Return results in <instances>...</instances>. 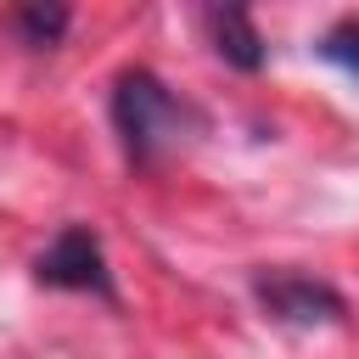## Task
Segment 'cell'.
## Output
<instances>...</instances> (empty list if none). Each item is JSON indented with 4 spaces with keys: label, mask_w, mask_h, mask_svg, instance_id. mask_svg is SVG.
I'll use <instances>...</instances> for the list:
<instances>
[{
    "label": "cell",
    "mask_w": 359,
    "mask_h": 359,
    "mask_svg": "<svg viewBox=\"0 0 359 359\" xmlns=\"http://www.w3.org/2000/svg\"><path fill=\"white\" fill-rule=\"evenodd\" d=\"M107 112H112V135L135 168H151L168 151H180L191 135H202V112L185 95H174L151 67H123L112 79Z\"/></svg>",
    "instance_id": "obj_1"
},
{
    "label": "cell",
    "mask_w": 359,
    "mask_h": 359,
    "mask_svg": "<svg viewBox=\"0 0 359 359\" xmlns=\"http://www.w3.org/2000/svg\"><path fill=\"white\" fill-rule=\"evenodd\" d=\"M252 303L275 325H297V331L342 325L348 320V297L331 280L303 275V269H252Z\"/></svg>",
    "instance_id": "obj_2"
},
{
    "label": "cell",
    "mask_w": 359,
    "mask_h": 359,
    "mask_svg": "<svg viewBox=\"0 0 359 359\" xmlns=\"http://www.w3.org/2000/svg\"><path fill=\"white\" fill-rule=\"evenodd\" d=\"M34 280L50 292H90L101 303H118V280L107 264V247L90 224H62L56 241L34 258Z\"/></svg>",
    "instance_id": "obj_3"
},
{
    "label": "cell",
    "mask_w": 359,
    "mask_h": 359,
    "mask_svg": "<svg viewBox=\"0 0 359 359\" xmlns=\"http://www.w3.org/2000/svg\"><path fill=\"white\" fill-rule=\"evenodd\" d=\"M208 39H213V56L224 62V67H236V73H258L264 67V56H269V45H264V34H258V22L241 11V6H213L208 17Z\"/></svg>",
    "instance_id": "obj_4"
},
{
    "label": "cell",
    "mask_w": 359,
    "mask_h": 359,
    "mask_svg": "<svg viewBox=\"0 0 359 359\" xmlns=\"http://www.w3.org/2000/svg\"><path fill=\"white\" fill-rule=\"evenodd\" d=\"M6 28L17 34L22 50H56L67 39V28H73V11L67 6H11Z\"/></svg>",
    "instance_id": "obj_5"
},
{
    "label": "cell",
    "mask_w": 359,
    "mask_h": 359,
    "mask_svg": "<svg viewBox=\"0 0 359 359\" xmlns=\"http://www.w3.org/2000/svg\"><path fill=\"white\" fill-rule=\"evenodd\" d=\"M314 56L331 62V67H342V73L359 84V17H337V22L314 39Z\"/></svg>",
    "instance_id": "obj_6"
}]
</instances>
